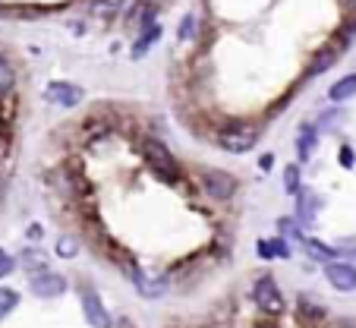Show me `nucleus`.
Returning a JSON list of instances; mask_svg holds the SVG:
<instances>
[{"label":"nucleus","instance_id":"obj_1","mask_svg":"<svg viewBox=\"0 0 356 328\" xmlns=\"http://www.w3.org/2000/svg\"><path fill=\"white\" fill-rule=\"evenodd\" d=\"M142 158H145V164L151 167L155 177L167 180V183H174V180L180 177L177 158L171 155V149H167L161 139H145V145H142Z\"/></svg>","mask_w":356,"mask_h":328},{"label":"nucleus","instance_id":"obj_2","mask_svg":"<svg viewBox=\"0 0 356 328\" xmlns=\"http://www.w3.org/2000/svg\"><path fill=\"white\" fill-rule=\"evenodd\" d=\"M259 136V127H253V123H233V127H224L218 133V145L230 155H246V152H253Z\"/></svg>","mask_w":356,"mask_h":328},{"label":"nucleus","instance_id":"obj_3","mask_svg":"<svg viewBox=\"0 0 356 328\" xmlns=\"http://www.w3.org/2000/svg\"><path fill=\"white\" fill-rule=\"evenodd\" d=\"M79 297H82V316H85V322H89L92 328H111L114 325V319H111V313H107V306H104L101 294H98L92 284H82Z\"/></svg>","mask_w":356,"mask_h":328},{"label":"nucleus","instance_id":"obj_4","mask_svg":"<svg viewBox=\"0 0 356 328\" xmlns=\"http://www.w3.org/2000/svg\"><path fill=\"white\" fill-rule=\"evenodd\" d=\"M253 300H255V306H259L262 313H268V316H281L284 313V294H281V287H278L275 278L262 275L259 281L253 284Z\"/></svg>","mask_w":356,"mask_h":328},{"label":"nucleus","instance_id":"obj_5","mask_svg":"<svg viewBox=\"0 0 356 328\" xmlns=\"http://www.w3.org/2000/svg\"><path fill=\"white\" fill-rule=\"evenodd\" d=\"M29 291L41 300H54V297H63V294L70 291V281L60 275V271L45 269V271H38V275H32Z\"/></svg>","mask_w":356,"mask_h":328},{"label":"nucleus","instance_id":"obj_6","mask_svg":"<svg viewBox=\"0 0 356 328\" xmlns=\"http://www.w3.org/2000/svg\"><path fill=\"white\" fill-rule=\"evenodd\" d=\"M85 98V92L79 89V85H73V82H63V79H57V82H48L45 85V101L48 105H54V107H76Z\"/></svg>","mask_w":356,"mask_h":328},{"label":"nucleus","instance_id":"obj_7","mask_svg":"<svg viewBox=\"0 0 356 328\" xmlns=\"http://www.w3.org/2000/svg\"><path fill=\"white\" fill-rule=\"evenodd\" d=\"M202 187H205V193L211 196V199L224 202V199H230V196H237L240 180L233 177V174H227V171H205Z\"/></svg>","mask_w":356,"mask_h":328},{"label":"nucleus","instance_id":"obj_8","mask_svg":"<svg viewBox=\"0 0 356 328\" xmlns=\"http://www.w3.org/2000/svg\"><path fill=\"white\" fill-rule=\"evenodd\" d=\"M123 269L129 271V278H133V284H136V291H139L145 300L161 297V294L167 291V278H164V275H145L142 269H136L133 262H127Z\"/></svg>","mask_w":356,"mask_h":328},{"label":"nucleus","instance_id":"obj_9","mask_svg":"<svg viewBox=\"0 0 356 328\" xmlns=\"http://www.w3.org/2000/svg\"><path fill=\"white\" fill-rule=\"evenodd\" d=\"M325 278L334 291H341V294L356 291V269L350 262H331V265H325Z\"/></svg>","mask_w":356,"mask_h":328},{"label":"nucleus","instance_id":"obj_10","mask_svg":"<svg viewBox=\"0 0 356 328\" xmlns=\"http://www.w3.org/2000/svg\"><path fill=\"white\" fill-rule=\"evenodd\" d=\"M300 243H303L306 256H309V259H315V262H322V265H331V262H334V256H337V249H334V246H328V243H322V240L303 237V240H300Z\"/></svg>","mask_w":356,"mask_h":328},{"label":"nucleus","instance_id":"obj_11","mask_svg":"<svg viewBox=\"0 0 356 328\" xmlns=\"http://www.w3.org/2000/svg\"><path fill=\"white\" fill-rule=\"evenodd\" d=\"M297 319L303 328H319L322 322L328 319V313L322 309L319 303H309V300H300V309H297Z\"/></svg>","mask_w":356,"mask_h":328},{"label":"nucleus","instance_id":"obj_12","mask_svg":"<svg viewBox=\"0 0 356 328\" xmlns=\"http://www.w3.org/2000/svg\"><path fill=\"white\" fill-rule=\"evenodd\" d=\"M350 98H356V73L337 79L331 89H328V101H334V105H344V101H350Z\"/></svg>","mask_w":356,"mask_h":328},{"label":"nucleus","instance_id":"obj_13","mask_svg":"<svg viewBox=\"0 0 356 328\" xmlns=\"http://www.w3.org/2000/svg\"><path fill=\"white\" fill-rule=\"evenodd\" d=\"M297 199H300V218H303V221L309 224L312 218L319 215V209H322V196H319V193H312V189H303V193H300Z\"/></svg>","mask_w":356,"mask_h":328},{"label":"nucleus","instance_id":"obj_14","mask_svg":"<svg viewBox=\"0 0 356 328\" xmlns=\"http://www.w3.org/2000/svg\"><path fill=\"white\" fill-rule=\"evenodd\" d=\"M315 145H319V130H315V127H303V130H300L297 152H300V158H303V161H309V158H312Z\"/></svg>","mask_w":356,"mask_h":328},{"label":"nucleus","instance_id":"obj_15","mask_svg":"<svg viewBox=\"0 0 356 328\" xmlns=\"http://www.w3.org/2000/svg\"><path fill=\"white\" fill-rule=\"evenodd\" d=\"M259 256L262 259H290V246L281 237L275 240H259Z\"/></svg>","mask_w":356,"mask_h":328},{"label":"nucleus","instance_id":"obj_16","mask_svg":"<svg viewBox=\"0 0 356 328\" xmlns=\"http://www.w3.org/2000/svg\"><path fill=\"white\" fill-rule=\"evenodd\" d=\"M337 57H341V45L322 48V51H319V57H315V63H312V67H309V76H315V73H325L328 67H334V63H337Z\"/></svg>","mask_w":356,"mask_h":328},{"label":"nucleus","instance_id":"obj_17","mask_svg":"<svg viewBox=\"0 0 356 328\" xmlns=\"http://www.w3.org/2000/svg\"><path fill=\"white\" fill-rule=\"evenodd\" d=\"M158 38H161V25H149V29L142 32V38H139V41H136V45H133V57H142V54H145L151 45H155Z\"/></svg>","mask_w":356,"mask_h":328},{"label":"nucleus","instance_id":"obj_18","mask_svg":"<svg viewBox=\"0 0 356 328\" xmlns=\"http://www.w3.org/2000/svg\"><path fill=\"white\" fill-rule=\"evenodd\" d=\"M284 189H287L290 196L303 193V183H300V164H287V167H284Z\"/></svg>","mask_w":356,"mask_h":328},{"label":"nucleus","instance_id":"obj_19","mask_svg":"<svg viewBox=\"0 0 356 328\" xmlns=\"http://www.w3.org/2000/svg\"><path fill=\"white\" fill-rule=\"evenodd\" d=\"M23 265L32 271V275H38V271L48 269V259H45V253H38V249H25V253H23Z\"/></svg>","mask_w":356,"mask_h":328},{"label":"nucleus","instance_id":"obj_20","mask_svg":"<svg viewBox=\"0 0 356 328\" xmlns=\"http://www.w3.org/2000/svg\"><path fill=\"white\" fill-rule=\"evenodd\" d=\"M76 253H79V240H76L73 234L57 237V256H60V259H73Z\"/></svg>","mask_w":356,"mask_h":328},{"label":"nucleus","instance_id":"obj_21","mask_svg":"<svg viewBox=\"0 0 356 328\" xmlns=\"http://www.w3.org/2000/svg\"><path fill=\"white\" fill-rule=\"evenodd\" d=\"M16 306H19V294L10 291V287H0V319H7Z\"/></svg>","mask_w":356,"mask_h":328},{"label":"nucleus","instance_id":"obj_22","mask_svg":"<svg viewBox=\"0 0 356 328\" xmlns=\"http://www.w3.org/2000/svg\"><path fill=\"white\" fill-rule=\"evenodd\" d=\"M123 3H127V0H92V13L114 16V13H120V10H123Z\"/></svg>","mask_w":356,"mask_h":328},{"label":"nucleus","instance_id":"obj_23","mask_svg":"<svg viewBox=\"0 0 356 328\" xmlns=\"http://www.w3.org/2000/svg\"><path fill=\"white\" fill-rule=\"evenodd\" d=\"M13 67H10V60L3 57V54H0V92H7L10 85H13Z\"/></svg>","mask_w":356,"mask_h":328},{"label":"nucleus","instance_id":"obj_24","mask_svg":"<svg viewBox=\"0 0 356 328\" xmlns=\"http://www.w3.org/2000/svg\"><path fill=\"white\" fill-rule=\"evenodd\" d=\"M16 269V259L13 256H7V253H0V278H7L10 271Z\"/></svg>","mask_w":356,"mask_h":328},{"label":"nucleus","instance_id":"obj_25","mask_svg":"<svg viewBox=\"0 0 356 328\" xmlns=\"http://www.w3.org/2000/svg\"><path fill=\"white\" fill-rule=\"evenodd\" d=\"M193 25H196V19L193 16H186L183 25H180V38H193Z\"/></svg>","mask_w":356,"mask_h":328},{"label":"nucleus","instance_id":"obj_26","mask_svg":"<svg viewBox=\"0 0 356 328\" xmlns=\"http://www.w3.org/2000/svg\"><path fill=\"white\" fill-rule=\"evenodd\" d=\"M341 164L344 167H353V149H350V145H344L341 149Z\"/></svg>","mask_w":356,"mask_h":328},{"label":"nucleus","instance_id":"obj_27","mask_svg":"<svg viewBox=\"0 0 356 328\" xmlns=\"http://www.w3.org/2000/svg\"><path fill=\"white\" fill-rule=\"evenodd\" d=\"M29 237H32V240H41V224H32V227H29Z\"/></svg>","mask_w":356,"mask_h":328},{"label":"nucleus","instance_id":"obj_28","mask_svg":"<svg viewBox=\"0 0 356 328\" xmlns=\"http://www.w3.org/2000/svg\"><path fill=\"white\" fill-rule=\"evenodd\" d=\"M353 3H356V0H353Z\"/></svg>","mask_w":356,"mask_h":328}]
</instances>
